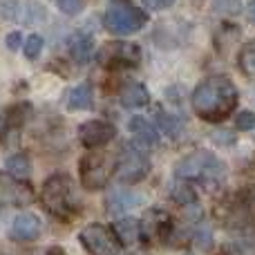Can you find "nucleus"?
<instances>
[{
	"label": "nucleus",
	"mask_w": 255,
	"mask_h": 255,
	"mask_svg": "<svg viewBox=\"0 0 255 255\" xmlns=\"http://www.w3.org/2000/svg\"><path fill=\"white\" fill-rule=\"evenodd\" d=\"M193 110L199 119L208 121V124H217V121L226 119L238 106V90H235L233 81L229 76H208L195 88L193 92Z\"/></svg>",
	"instance_id": "f257e3e1"
},
{
	"label": "nucleus",
	"mask_w": 255,
	"mask_h": 255,
	"mask_svg": "<svg viewBox=\"0 0 255 255\" xmlns=\"http://www.w3.org/2000/svg\"><path fill=\"white\" fill-rule=\"evenodd\" d=\"M43 204L58 220H72L79 213V197L72 179L65 172H56L43 184Z\"/></svg>",
	"instance_id": "f03ea898"
},
{
	"label": "nucleus",
	"mask_w": 255,
	"mask_h": 255,
	"mask_svg": "<svg viewBox=\"0 0 255 255\" xmlns=\"http://www.w3.org/2000/svg\"><path fill=\"white\" fill-rule=\"evenodd\" d=\"M103 22H106V29L112 31L117 36H128L139 31L141 27L148 22V16L145 11L136 9L132 2L128 0H115V2L108 7L106 16H103Z\"/></svg>",
	"instance_id": "7ed1b4c3"
},
{
	"label": "nucleus",
	"mask_w": 255,
	"mask_h": 255,
	"mask_svg": "<svg viewBox=\"0 0 255 255\" xmlns=\"http://www.w3.org/2000/svg\"><path fill=\"white\" fill-rule=\"evenodd\" d=\"M117 161L110 154H101V152H92L85 154L79 161V172H81V184L85 190H101L108 184L110 175L115 172Z\"/></svg>",
	"instance_id": "20e7f679"
},
{
	"label": "nucleus",
	"mask_w": 255,
	"mask_h": 255,
	"mask_svg": "<svg viewBox=\"0 0 255 255\" xmlns=\"http://www.w3.org/2000/svg\"><path fill=\"white\" fill-rule=\"evenodd\" d=\"M81 244L90 255H119L121 240L112 226L106 224H90L81 231Z\"/></svg>",
	"instance_id": "39448f33"
},
{
	"label": "nucleus",
	"mask_w": 255,
	"mask_h": 255,
	"mask_svg": "<svg viewBox=\"0 0 255 255\" xmlns=\"http://www.w3.org/2000/svg\"><path fill=\"white\" fill-rule=\"evenodd\" d=\"M117 177L124 184H136V181L145 179L150 172V159L136 143H128L121 150L119 159H117Z\"/></svg>",
	"instance_id": "423d86ee"
},
{
	"label": "nucleus",
	"mask_w": 255,
	"mask_h": 255,
	"mask_svg": "<svg viewBox=\"0 0 255 255\" xmlns=\"http://www.w3.org/2000/svg\"><path fill=\"white\" fill-rule=\"evenodd\" d=\"M222 175H224V166L208 152H195L177 166V177H181V179H197V177L220 179Z\"/></svg>",
	"instance_id": "0eeeda50"
},
{
	"label": "nucleus",
	"mask_w": 255,
	"mask_h": 255,
	"mask_svg": "<svg viewBox=\"0 0 255 255\" xmlns=\"http://www.w3.org/2000/svg\"><path fill=\"white\" fill-rule=\"evenodd\" d=\"M141 58V49L134 43H106L99 49V63L103 67H132Z\"/></svg>",
	"instance_id": "6e6552de"
},
{
	"label": "nucleus",
	"mask_w": 255,
	"mask_h": 255,
	"mask_svg": "<svg viewBox=\"0 0 255 255\" xmlns=\"http://www.w3.org/2000/svg\"><path fill=\"white\" fill-rule=\"evenodd\" d=\"M34 199V190L27 181L0 172V206H27Z\"/></svg>",
	"instance_id": "1a4fd4ad"
},
{
	"label": "nucleus",
	"mask_w": 255,
	"mask_h": 255,
	"mask_svg": "<svg viewBox=\"0 0 255 255\" xmlns=\"http://www.w3.org/2000/svg\"><path fill=\"white\" fill-rule=\"evenodd\" d=\"M117 136V128L110 121H88L79 128V139L85 148H99Z\"/></svg>",
	"instance_id": "9d476101"
},
{
	"label": "nucleus",
	"mask_w": 255,
	"mask_h": 255,
	"mask_svg": "<svg viewBox=\"0 0 255 255\" xmlns=\"http://www.w3.org/2000/svg\"><path fill=\"white\" fill-rule=\"evenodd\" d=\"M43 233V222L38 215L34 213H20V215L13 220L11 231H9V238L16 240V242H34L40 238Z\"/></svg>",
	"instance_id": "9b49d317"
},
{
	"label": "nucleus",
	"mask_w": 255,
	"mask_h": 255,
	"mask_svg": "<svg viewBox=\"0 0 255 255\" xmlns=\"http://www.w3.org/2000/svg\"><path fill=\"white\" fill-rule=\"evenodd\" d=\"M172 233V222L163 211H148L141 222V235L148 240L166 242L168 235Z\"/></svg>",
	"instance_id": "f8f14e48"
},
{
	"label": "nucleus",
	"mask_w": 255,
	"mask_h": 255,
	"mask_svg": "<svg viewBox=\"0 0 255 255\" xmlns=\"http://www.w3.org/2000/svg\"><path fill=\"white\" fill-rule=\"evenodd\" d=\"M119 101L124 108H143L148 106L150 101V94L148 90H145L143 83H136V81H132V83H126L124 88H121L119 92Z\"/></svg>",
	"instance_id": "ddd939ff"
},
{
	"label": "nucleus",
	"mask_w": 255,
	"mask_h": 255,
	"mask_svg": "<svg viewBox=\"0 0 255 255\" xmlns=\"http://www.w3.org/2000/svg\"><path fill=\"white\" fill-rule=\"evenodd\" d=\"M136 204H143V197L134 193H128V190H115L106 199L108 213H112V215H119V213L128 211V208H134Z\"/></svg>",
	"instance_id": "4468645a"
},
{
	"label": "nucleus",
	"mask_w": 255,
	"mask_h": 255,
	"mask_svg": "<svg viewBox=\"0 0 255 255\" xmlns=\"http://www.w3.org/2000/svg\"><path fill=\"white\" fill-rule=\"evenodd\" d=\"M92 106H94V94L90 83L76 85L70 92V97H67V108L70 110H92Z\"/></svg>",
	"instance_id": "2eb2a0df"
},
{
	"label": "nucleus",
	"mask_w": 255,
	"mask_h": 255,
	"mask_svg": "<svg viewBox=\"0 0 255 255\" xmlns=\"http://www.w3.org/2000/svg\"><path fill=\"white\" fill-rule=\"evenodd\" d=\"M117 235H119L121 244H134L136 240L141 238V222L132 220V217H126V220H121L119 224L115 226Z\"/></svg>",
	"instance_id": "dca6fc26"
},
{
	"label": "nucleus",
	"mask_w": 255,
	"mask_h": 255,
	"mask_svg": "<svg viewBox=\"0 0 255 255\" xmlns=\"http://www.w3.org/2000/svg\"><path fill=\"white\" fill-rule=\"evenodd\" d=\"M4 168H7L9 175L22 179V177H27L31 172V161H29V157H25V154H11V157L4 161Z\"/></svg>",
	"instance_id": "f3484780"
},
{
	"label": "nucleus",
	"mask_w": 255,
	"mask_h": 255,
	"mask_svg": "<svg viewBox=\"0 0 255 255\" xmlns=\"http://www.w3.org/2000/svg\"><path fill=\"white\" fill-rule=\"evenodd\" d=\"M70 52H72V56H74V61L85 63L90 58V54H92V38H90V36L79 34L70 43Z\"/></svg>",
	"instance_id": "a211bd4d"
},
{
	"label": "nucleus",
	"mask_w": 255,
	"mask_h": 255,
	"mask_svg": "<svg viewBox=\"0 0 255 255\" xmlns=\"http://www.w3.org/2000/svg\"><path fill=\"white\" fill-rule=\"evenodd\" d=\"M130 130L136 132V136H141V139L148 141V143H154V141H157V130H154V126L150 124L148 119H143V117L130 119Z\"/></svg>",
	"instance_id": "6ab92c4d"
},
{
	"label": "nucleus",
	"mask_w": 255,
	"mask_h": 255,
	"mask_svg": "<svg viewBox=\"0 0 255 255\" xmlns=\"http://www.w3.org/2000/svg\"><path fill=\"white\" fill-rule=\"evenodd\" d=\"M238 63H240V70H242L249 79H255V45H247V47L240 52Z\"/></svg>",
	"instance_id": "aec40b11"
},
{
	"label": "nucleus",
	"mask_w": 255,
	"mask_h": 255,
	"mask_svg": "<svg viewBox=\"0 0 255 255\" xmlns=\"http://www.w3.org/2000/svg\"><path fill=\"white\" fill-rule=\"evenodd\" d=\"M40 52H43V38H40L38 34H31L29 38L25 40V56L29 58V61H36V58L40 56Z\"/></svg>",
	"instance_id": "412c9836"
},
{
	"label": "nucleus",
	"mask_w": 255,
	"mask_h": 255,
	"mask_svg": "<svg viewBox=\"0 0 255 255\" xmlns=\"http://www.w3.org/2000/svg\"><path fill=\"white\" fill-rule=\"evenodd\" d=\"M235 126H238L240 130H244V132L253 130V128H255V112H249V110L240 112L238 119H235Z\"/></svg>",
	"instance_id": "4be33fe9"
},
{
	"label": "nucleus",
	"mask_w": 255,
	"mask_h": 255,
	"mask_svg": "<svg viewBox=\"0 0 255 255\" xmlns=\"http://www.w3.org/2000/svg\"><path fill=\"white\" fill-rule=\"evenodd\" d=\"M56 2L58 9L63 13H67V16H74V13H79L83 9V0H56Z\"/></svg>",
	"instance_id": "5701e85b"
},
{
	"label": "nucleus",
	"mask_w": 255,
	"mask_h": 255,
	"mask_svg": "<svg viewBox=\"0 0 255 255\" xmlns=\"http://www.w3.org/2000/svg\"><path fill=\"white\" fill-rule=\"evenodd\" d=\"M4 45H7L11 52H16V49L22 45V36L18 34V31H11V34H7V38H4Z\"/></svg>",
	"instance_id": "b1692460"
},
{
	"label": "nucleus",
	"mask_w": 255,
	"mask_h": 255,
	"mask_svg": "<svg viewBox=\"0 0 255 255\" xmlns=\"http://www.w3.org/2000/svg\"><path fill=\"white\" fill-rule=\"evenodd\" d=\"M143 2L148 4L150 9H168V7H172L175 0H143Z\"/></svg>",
	"instance_id": "393cba45"
},
{
	"label": "nucleus",
	"mask_w": 255,
	"mask_h": 255,
	"mask_svg": "<svg viewBox=\"0 0 255 255\" xmlns=\"http://www.w3.org/2000/svg\"><path fill=\"white\" fill-rule=\"evenodd\" d=\"M247 16H249V20L255 22V0L253 2H249V7H247Z\"/></svg>",
	"instance_id": "a878e982"
},
{
	"label": "nucleus",
	"mask_w": 255,
	"mask_h": 255,
	"mask_svg": "<svg viewBox=\"0 0 255 255\" xmlns=\"http://www.w3.org/2000/svg\"><path fill=\"white\" fill-rule=\"evenodd\" d=\"M47 255H65V251L63 249H58V247H54V249H49Z\"/></svg>",
	"instance_id": "bb28decb"
},
{
	"label": "nucleus",
	"mask_w": 255,
	"mask_h": 255,
	"mask_svg": "<svg viewBox=\"0 0 255 255\" xmlns=\"http://www.w3.org/2000/svg\"><path fill=\"white\" fill-rule=\"evenodd\" d=\"M4 126H7V121H4V119H2V117H0V132H2V130H4Z\"/></svg>",
	"instance_id": "cd10ccee"
}]
</instances>
